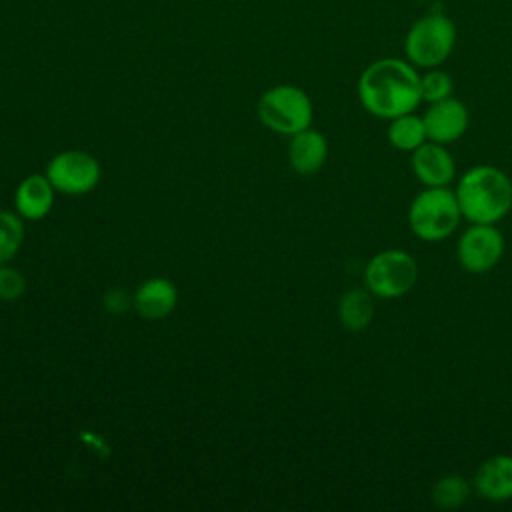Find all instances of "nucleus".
Instances as JSON below:
<instances>
[{"instance_id": "16", "label": "nucleus", "mask_w": 512, "mask_h": 512, "mask_svg": "<svg viewBox=\"0 0 512 512\" xmlns=\"http://www.w3.org/2000/svg\"><path fill=\"white\" fill-rule=\"evenodd\" d=\"M386 136H388V142L400 152H414L418 146H422L428 140L424 120L414 112L392 118L388 124Z\"/></svg>"}, {"instance_id": "19", "label": "nucleus", "mask_w": 512, "mask_h": 512, "mask_svg": "<svg viewBox=\"0 0 512 512\" xmlns=\"http://www.w3.org/2000/svg\"><path fill=\"white\" fill-rule=\"evenodd\" d=\"M454 82L450 74L438 70V68H428L424 74H420V96L422 102H438L442 98L452 96Z\"/></svg>"}, {"instance_id": "4", "label": "nucleus", "mask_w": 512, "mask_h": 512, "mask_svg": "<svg viewBox=\"0 0 512 512\" xmlns=\"http://www.w3.org/2000/svg\"><path fill=\"white\" fill-rule=\"evenodd\" d=\"M462 212L456 194L446 186L424 188L414 196L408 208V226L424 242L448 238L460 224Z\"/></svg>"}, {"instance_id": "21", "label": "nucleus", "mask_w": 512, "mask_h": 512, "mask_svg": "<svg viewBox=\"0 0 512 512\" xmlns=\"http://www.w3.org/2000/svg\"><path fill=\"white\" fill-rule=\"evenodd\" d=\"M104 304L110 312L120 314L132 306V298H128V294L124 290H110L104 298Z\"/></svg>"}, {"instance_id": "1", "label": "nucleus", "mask_w": 512, "mask_h": 512, "mask_svg": "<svg viewBox=\"0 0 512 512\" xmlns=\"http://www.w3.org/2000/svg\"><path fill=\"white\" fill-rule=\"evenodd\" d=\"M356 90L362 108L382 120L414 112L422 102L416 66L392 56L368 64L358 78Z\"/></svg>"}, {"instance_id": "14", "label": "nucleus", "mask_w": 512, "mask_h": 512, "mask_svg": "<svg viewBox=\"0 0 512 512\" xmlns=\"http://www.w3.org/2000/svg\"><path fill=\"white\" fill-rule=\"evenodd\" d=\"M474 490L490 502L512 500V456L496 454L486 458L474 474Z\"/></svg>"}, {"instance_id": "10", "label": "nucleus", "mask_w": 512, "mask_h": 512, "mask_svg": "<svg viewBox=\"0 0 512 512\" xmlns=\"http://www.w3.org/2000/svg\"><path fill=\"white\" fill-rule=\"evenodd\" d=\"M410 166L420 184L428 188L448 186L456 176V164L444 144L426 140L412 152Z\"/></svg>"}, {"instance_id": "8", "label": "nucleus", "mask_w": 512, "mask_h": 512, "mask_svg": "<svg viewBox=\"0 0 512 512\" xmlns=\"http://www.w3.org/2000/svg\"><path fill=\"white\" fill-rule=\"evenodd\" d=\"M504 254V236L494 224L468 226L456 244L458 264L470 274L490 272Z\"/></svg>"}, {"instance_id": "9", "label": "nucleus", "mask_w": 512, "mask_h": 512, "mask_svg": "<svg viewBox=\"0 0 512 512\" xmlns=\"http://www.w3.org/2000/svg\"><path fill=\"white\" fill-rule=\"evenodd\" d=\"M422 120L426 126L428 140L438 144H450L464 136V132L468 130L470 114L462 100L448 96L428 104Z\"/></svg>"}, {"instance_id": "17", "label": "nucleus", "mask_w": 512, "mask_h": 512, "mask_svg": "<svg viewBox=\"0 0 512 512\" xmlns=\"http://www.w3.org/2000/svg\"><path fill=\"white\" fill-rule=\"evenodd\" d=\"M24 218L10 210H0V264H8L24 244Z\"/></svg>"}, {"instance_id": "12", "label": "nucleus", "mask_w": 512, "mask_h": 512, "mask_svg": "<svg viewBox=\"0 0 512 512\" xmlns=\"http://www.w3.org/2000/svg\"><path fill=\"white\" fill-rule=\"evenodd\" d=\"M56 194L46 174H30L14 190V212L28 222L42 220L52 212Z\"/></svg>"}, {"instance_id": "13", "label": "nucleus", "mask_w": 512, "mask_h": 512, "mask_svg": "<svg viewBox=\"0 0 512 512\" xmlns=\"http://www.w3.org/2000/svg\"><path fill=\"white\" fill-rule=\"evenodd\" d=\"M328 160V140L322 132L306 128L290 136L288 164L300 176L316 174Z\"/></svg>"}, {"instance_id": "5", "label": "nucleus", "mask_w": 512, "mask_h": 512, "mask_svg": "<svg viewBox=\"0 0 512 512\" xmlns=\"http://www.w3.org/2000/svg\"><path fill=\"white\" fill-rule=\"evenodd\" d=\"M456 44V26L442 12H430L418 18L406 32L404 54L416 68H438L444 64Z\"/></svg>"}, {"instance_id": "6", "label": "nucleus", "mask_w": 512, "mask_h": 512, "mask_svg": "<svg viewBox=\"0 0 512 512\" xmlns=\"http://www.w3.org/2000/svg\"><path fill=\"white\" fill-rule=\"evenodd\" d=\"M418 280V264L398 248L374 254L364 268V288L378 298L394 300L408 294Z\"/></svg>"}, {"instance_id": "20", "label": "nucleus", "mask_w": 512, "mask_h": 512, "mask_svg": "<svg viewBox=\"0 0 512 512\" xmlns=\"http://www.w3.org/2000/svg\"><path fill=\"white\" fill-rule=\"evenodd\" d=\"M26 292V278L24 274L8 264H0V300L2 302H16Z\"/></svg>"}, {"instance_id": "2", "label": "nucleus", "mask_w": 512, "mask_h": 512, "mask_svg": "<svg viewBox=\"0 0 512 512\" xmlns=\"http://www.w3.org/2000/svg\"><path fill=\"white\" fill-rule=\"evenodd\" d=\"M454 194L462 218L470 224H496L512 210V180L490 164L466 170Z\"/></svg>"}, {"instance_id": "18", "label": "nucleus", "mask_w": 512, "mask_h": 512, "mask_svg": "<svg viewBox=\"0 0 512 512\" xmlns=\"http://www.w3.org/2000/svg\"><path fill=\"white\" fill-rule=\"evenodd\" d=\"M470 496V484L460 474H446L432 486V502L438 508L454 510L460 508Z\"/></svg>"}, {"instance_id": "7", "label": "nucleus", "mask_w": 512, "mask_h": 512, "mask_svg": "<svg viewBox=\"0 0 512 512\" xmlns=\"http://www.w3.org/2000/svg\"><path fill=\"white\" fill-rule=\"evenodd\" d=\"M44 174L58 194L84 196L98 186L102 168L86 150H64L50 158Z\"/></svg>"}, {"instance_id": "15", "label": "nucleus", "mask_w": 512, "mask_h": 512, "mask_svg": "<svg viewBox=\"0 0 512 512\" xmlns=\"http://www.w3.org/2000/svg\"><path fill=\"white\" fill-rule=\"evenodd\" d=\"M374 316L372 294L366 288H350L338 300V320L348 332L364 330Z\"/></svg>"}, {"instance_id": "11", "label": "nucleus", "mask_w": 512, "mask_h": 512, "mask_svg": "<svg viewBox=\"0 0 512 512\" xmlns=\"http://www.w3.org/2000/svg\"><path fill=\"white\" fill-rule=\"evenodd\" d=\"M178 288L164 276L146 278L132 294V308L144 320H162L174 312Z\"/></svg>"}, {"instance_id": "3", "label": "nucleus", "mask_w": 512, "mask_h": 512, "mask_svg": "<svg viewBox=\"0 0 512 512\" xmlns=\"http://www.w3.org/2000/svg\"><path fill=\"white\" fill-rule=\"evenodd\" d=\"M256 116L264 128L280 136H294L312 126L314 106L310 96L294 84L264 90L256 102Z\"/></svg>"}]
</instances>
